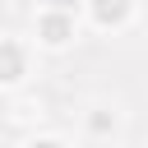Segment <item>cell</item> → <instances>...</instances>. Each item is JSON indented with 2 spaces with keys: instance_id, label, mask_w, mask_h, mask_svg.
I'll return each mask as SVG.
<instances>
[{
  "instance_id": "obj_3",
  "label": "cell",
  "mask_w": 148,
  "mask_h": 148,
  "mask_svg": "<svg viewBox=\"0 0 148 148\" xmlns=\"http://www.w3.org/2000/svg\"><path fill=\"white\" fill-rule=\"evenodd\" d=\"M46 42H65V18H46Z\"/></svg>"
},
{
  "instance_id": "obj_1",
  "label": "cell",
  "mask_w": 148,
  "mask_h": 148,
  "mask_svg": "<svg viewBox=\"0 0 148 148\" xmlns=\"http://www.w3.org/2000/svg\"><path fill=\"white\" fill-rule=\"evenodd\" d=\"M18 69H23V56H18V46L0 42V79H18Z\"/></svg>"
},
{
  "instance_id": "obj_4",
  "label": "cell",
  "mask_w": 148,
  "mask_h": 148,
  "mask_svg": "<svg viewBox=\"0 0 148 148\" xmlns=\"http://www.w3.org/2000/svg\"><path fill=\"white\" fill-rule=\"evenodd\" d=\"M32 148H56V143H32Z\"/></svg>"
},
{
  "instance_id": "obj_2",
  "label": "cell",
  "mask_w": 148,
  "mask_h": 148,
  "mask_svg": "<svg viewBox=\"0 0 148 148\" xmlns=\"http://www.w3.org/2000/svg\"><path fill=\"white\" fill-rule=\"evenodd\" d=\"M125 14V0H97V18H120Z\"/></svg>"
}]
</instances>
